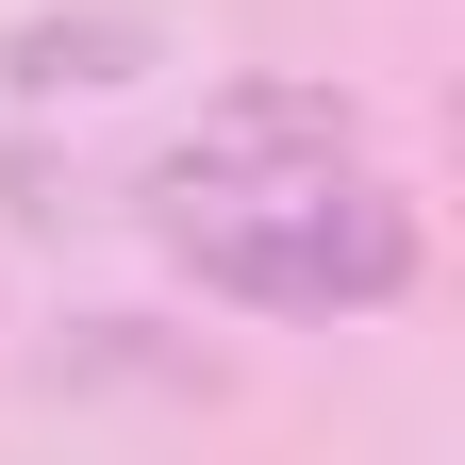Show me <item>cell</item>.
Listing matches in <instances>:
<instances>
[{
    "label": "cell",
    "instance_id": "1",
    "mask_svg": "<svg viewBox=\"0 0 465 465\" xmlns=\"http://www.w3.org/2000/svg\"><path fill=\"white\" fill-rule=\"evenodd\" d=\"M166 266H183L200 300H232V316H399L416 266H432V232H416V200H399L366 150H349L316 183L166 216Z\"/></svg>",
    "mask_w": 465,
    "mask_h": 465
},
{
    "label": "cell",
    "instance_id": "2",
    "mask_svg": "<svg viewBox=\"0 0 465 465\" xmlns=\"http://www.w3.org/2000/svg\"><path fill=\"white\" fill-rule=\"evenodd\" d=\"M349 150H366V100H349V84H232V100H200V134L150 166V216L316 183V166H349Z\"/></svg>",
    "mask_w": 465,
    "mask_h": 465
},
{
    "label": "cell",
    "instance_id": "3",
    "mask_svg": "<svg viewBox=\"0 0 465 465\" xmlns=\"http://www.w3.org/2000/svg\"><path fill=\"white\" fill-rule=\"evenodd\" d=\"M166 67V17H134V0H84V17H17L0 34V100L50 116V100H116Z\"/></svg>",
    "mask_w": 465,
    "mask_h": 465
},
{
    "label": "cell",
    "instance_id": "4",
    "mask_svg": "<svg viewBox=\"0 0 465 465\" xmlns=\"http://www.w3.org/2000/svg\"><path fill=\"white\" fill-rule=\"evenodd\" d=\"M50 382H183V399H216V366L200 349H150V316H67Z\"/></svg>",
    "mask_w": 465,
    "mask_h": 465
}]
</instances>
